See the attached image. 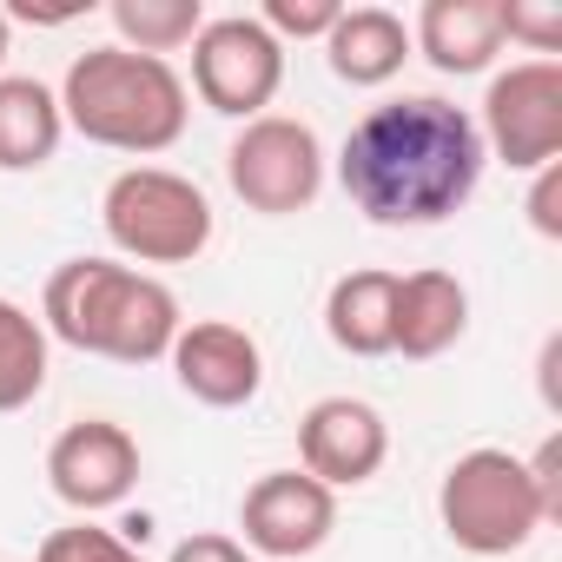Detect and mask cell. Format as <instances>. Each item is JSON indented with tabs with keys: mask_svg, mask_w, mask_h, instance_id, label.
Listing matches in <instances>:
<instances>
[{
	"mask_svg": "<svg viewBox=\"0 0 562 562\" xmlns=\"http://www.w3.org/2000/svg\"><path fill=\"white\" fill-rule=\"evenodd\" d=\"M483 153H496L509 172H542L562 153V67L522 60L490 80L483 100Z\"/></svg>",
	"mask_w": 562,
	"mask_h": 562,
	"instance_id": "7",
	"label": "cell"
},
{
	"mask_svg": "<svg viewBox=\"0 0 562 562\" xmlns=\"http://www.w3.org/2000/svg\"><path fill=\"white\" fill-rule=\"evenodd\" d=\"M443 536L470 555H509L542 529V503L529 483V463L509 450H470L443 470L437 490Z\"/></svg>",
	"mask_w": 562,
	"mask_h": 562,
	"instance_id": "5",
	"label": "cell"
},
{
	"mask_svg": "<svg viewBox=\"0 0 562 562\" xmlns=\"http://www.w3.org/2000/svg\"><path fill=\"white\" fill-rule=\"evenodd\" d=\"M391 305H397V271H345L325 299V331L351 358L391 351Z\"/></svg>",
	"mask_w": 562,
	"mask_h": 562,
	"instance_id": "16",
	"label": "cell"
},
{
	"mask_svg": "<svg viewBox=\"0 0 562 562\" xmlns=\"http://www.w3.org/2000/svg\"><path fill=\"white\" fill-rule=\"evenodd\" d=\"M106 238L139 265H192L212 245V199L166 166H133L100 199Z\"/></svg>",
	"mask_w": 562,
	"mask_h": 562,
	"instance_id": "4",
	"label": "cell"
},
{
	"mask_svg": "<svg viewBox=\"0 0 562 562\" xmlns=\"http://www.w3.org/2000/svg\"><path fill=\"white\" fill-rule=\"evenodd\" d=\"M503 41H522L529 54H562V0H503Z\"/></svg>",
	"mask_w": 562,
	"mask_h": 562,
	"instance_id": "21",
	"label": "cell"
},
{
	"mask_svg": "<svg viewBox=\"0 0 562 562\" xmlns=\"http://www.w3.org/2000/svg\"><path fill=\"white\" fill-rule=\"evenodd\" d=\"M41 562H146L139 549H126L113 529L100 522H74V529H54L41 542Z\"/></svg>",
	"mask_w": 562,
	"mask_h": 562,
	"instance_id": "20",
	"label": "cell"
},
{
	"mask_svg": "<svg viewBox=\"0 0 562 562\" xmlns=\"http://www.w3.org/2000/svg\"><path fill=\"white\" fill-rule=\"evenodd\" d=\"M172 378L192 404L205 411H238L258 397L265 384V351L245 325H225V318H199V325H179L172 338Z\"/></svg>",
	"mask_w": 562,
	"mask_h": 562,
	"instance_id": "11",
	"label": "cell"
},
{
	"mask_svg": "<svg viewBox=\"0 0 562 562\" xmlns=\"http://www.w3.org/2000/svg\"><path fill=\"white\" fill-rule=\"evenodd\" d=\"M285 80V47H278L258 21L245 14H225V21H205L199 41H192V87L212 113L225 120H258Z\"/></svg>",
	"mask_w": 562,
	"mask_h": 562,
	"instance_id": "8",
	"label": "cell"
},
{
	"mask_svg": "<svg viewBox=\"0 0 562 562\" xmlns=\"http://www.w3.org/2000/svg\"><path fill=\"white\" fill-rule=\"evenodd\" d=\"M80 14H87L80 0H67V8H34V0H21L8 21H27V27H67V21H80Z\"/></svg>",
	"mask_w": 562,
	"mask_h": 562,
	"instance_id": "26",
	"label": "cell"
},
{
	"mask_svg": "<svg viewBox=\"0 0 562 562\" xmlns=\"http://www.w3.org/2000/svg\"><path fill=\"white\" fill-rule=\"evenodd\" d=\"M172 562H258L245 542H232V536H218V529H199V536H186L179 549H172Z\"/></svg>",
	"mask_w": 562,
	"mask_h": 562,
	"instance_id": "25",
	"label": "cell"
},
{
	"mask_svg": "<svg viewBox=\"0 0 562 562\" xmlns=\"http://www.w3.org/2000/svg\"><path fill=\"white\" fill-rule=\"evenodd\" d=\"M411 47L437 74H483L503 54V0H424Z\"/></svg>",
	"mask_w": 562,
	"mask_h": 562,
	"instance_id": "13",
	"label": "cell"
},
{
	"mask_svg": "<svg viewBox=\"0 0 562 562\" xmlns=\"http://www.w3.org/2000/svg\"><path fill=\"white\" fill-rule=\"evenodd\" d=\"M47 483L80 516L126 503L133 483H139V443H133V430L126 424H106V417L67 424L54 437V450H47Z\"/></svg>",
	"mask_w": 562,
	"mask_h": 562,
	"instance_id": "10",
	"label": "cell"
},
{
	"mask_svg": "<svg viewBox=\"0 0 562 562\" xmlns=\"http://www.w3.org/2000/svg\"><path fill=\"white\" fill-rule=\"evenodd\" d=\"M238 529H245L251 555L299 562V555H312V549L331 542V529H338V490H325L305 470H271V476H258L245 490Z\"/></svg>",
	"mask_w": 562,
	"mask_h": 562,
	"instance_id": "9",
	"label": "cell"
},
{
	"mask_svg": "<svg viewBox=\"0 0 562 562\" xmlns=\"http://www.w3.org/2000/svg\"><path fill=\"white\" fill-rule=\"evenodd\" d=\"M41 318L60 345L113 364H153L179 338V299L113 258H67L41 292Z\"/></svg>",
	"mask_w": 562,
	"mask_h": 562,
	"instance_id": "2",
	"label": "cell"
},
{
	"mask_svg": "<svg viewBox=\"0 0 562 562\" xmlns=\"http://www.w3.org/2000/svg\"><path fill=\"white\" fill-rule=\"evenodd\" d=\"M186 113H192L186 80L166 60L133 54V47H87L60 87V120L80 139L113 146V153H139V159L179 146Z\"/></svg>",
	"mask_w": 562,
	"mask_h": 562,
	"instance_id": "3",
	"label": "cell"
},
{
	"mask_svg": "<svg viewBox=\"0 0 562 562\" xmlns=\"http://www.w3.org/2000/svg\"><path fill=\"white\" fill-rule=\"evenodd\" d=\"M338 0H265V34L271 41H325L331 27H338Z\"/></svg>",
	"mask_w": 562,
	"mask_h": 562,
	"instance_id": "22",
	"label": "cell"
},
{
	"mask_svg": "<svg viewBox=\"0 0 562 562\" xmlns=\"http://www.w3.org/2000/svg\"><path fill=\"white\" fill-rule=\"evenodd\" d=\"M483 159V133L463 106L437 93H404L351 126L338 179L371 225H443L470 205Z\"/></svg>",
	"mask_w": 562,
	"mask_h": 562,
	"instance_id": "1",
	"label": "cell"
},
{
	"mask_svg": "<svg viewBox=\"0 0 562 562\" xmlns=\"http://www.w3.org/2000/svg\"><path fill=\"white\" fill-rule=\"evenodd\" d=\"M529 225L542 238H562V159L536 172V186H529Z\"/></svg>",
	"mask_w": 562,
	"mask_h": 562,
	"instance_id": "23",
	"label": "cell"
},
{
	"mask_svg": "<svg viewBox=\"0 0 562 562\" xmlns=\"http://www.w3.org/2000/svg\"><path fill=\"white\" fill-rule=\"evenodd\" d=\"M470 331V292L450 271H411L397 278V305H391V351L404 358H443Z\"/></svg>",
	"mask_w": 562,
	"mask_h": 562,
	"instance_id": "14",
	"label": "cell"
},
{
	"mask_svg": "<svg viewBox=\"0 0 562 562\" xmlns=\"http://www.w3.org/2000/svg\"><path fill=\"white\" fill-rule=\"evenodd\" d=\"M529 483H536L542 522H555V516H562V437H549V443L529 457Z\"/></svg>",
	"mask_w": 562,
	"mask_h": 562,
	"instance_id": "24",
	"label": "cell"
},
{
	"mask_svg": "<svg viewBox=\"0 0 562 562\" xmlns=\"http://www.w3.org/2000/svg\"><path fill=\"white\" fill-rule=\"evenodd\" d=\"M225 179L232 192L245 199V212H265V218H292L318 199L325 186V146L305 120H285V113H258L245 120V133L232 139L225 153Z\"/></svg>",
	"mask_w": 562,
	"mask_h": 562,
	"instance_id": "6",
	"label": "cell"
},
{
	"mask_svg": "<svg viewBox=\"0 0 562 562\" xmlns=\"http://www.w3.org/2000/svg\"><path fill=\"white\" fill-rule=\"evenodd\" d=\"M113 27H120V41L133 54L166 60V54H179V47L199 41L205 8H199V0H113Z\"/></svg>",
	"mask_w": 562,
	"mask_h": 562,
	"instance_id": "19",
	"label": "cell"
},
{
	"mask_svg": "<svg viewBox=\"0 0 562 562\" xmlns=\"http://www.w3.org/2000/svg\"><path fill=\"white\" fill-rule=\"evenodd\" d=\"M325 60L345 87H384L411 60V27L391 8H345L338 27L325 34Z\"/></svg>",
	"mask_w": 562,
	"mask_h": 562,
	"instance_id": "15",
	"label": "cell"
},
{
	"mask_svg": "<svg viewBox=\"0 0 562 562\" xmlns=\"http://www.w3.org/2000/svg\"><path fill=\"white\" fill-rule=\"evenodd\" d=\"M555 364H562V338L542 345V404H549V411L562 404V391H555Z\"/></svg>",
	"mask_w": 562,
	"mask_h": 562,
	"instance_id": "27",
	"label": "cell"
},
{
	"mask_svg": "<svg viewBox=\"0 0 562 562\" xmlns=\"http://www.w3.org/2000/svg\"><path fill=\"white\" fill-rule=\"evenodd\" d=\"M8 34H14V21H8V8H0V60H8Z\"/></svg>",
	"mask_w": 562,
	"mask_h": 562,
	"instance_id": "28",
	"label": "cell"
},
{
	"mask_svg": "<svg viewBox=\"0 0 562 562\" xmlns=\"http://www.w3.org/2000/svg\"><path fill=\"white\" fill-rule=\"evenodd\" d=\"M60 93L41 80H0V172H41L60 153Z\"/></svg>",
	"mask_w": 562,
	"mask_h": 562,
	"instance_id": "17",
	"label": "cell"
},
{
	"mask_svg": "<svg viewBox=\"0 0 562 562\" xmlns=\"http://www.w3.org/2000/svg\"><path fill=\"white\" fill-rule=\"evenodd\" d=\"M41 391H47V325L27 305L0 299V417L27 411Z\"/></svg>",
	"mask_w": 562,
	"mask_h": 562,
	"instance_id": "18",
	"label": "cell"
},
{
	"mask_svg": "<svg viewBox=\"0 0 562 562\" xmlns=\"http://www.w3.org/2000/svg\"><path fill=\"white\" fill-rule=\"evenodd\" d=\"M299 457H305V476H318L325 490H358L384 470L391 430L364 397H318L299 417Z\"/></svg>",
	"mask_w": 562,
	"mask_h": 562,
	"instance_id": "12",
	"label": "cell"
}]
</instances>
